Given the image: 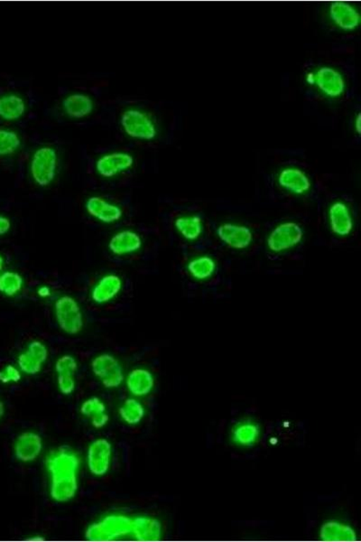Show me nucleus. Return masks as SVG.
I'll list each match as a JSON object with an SVG mask.
<instances>
[{"instance_id": "473e14b6", "label": "nucleus", "mask_w": 361, "mask_h": 542, "mask_svg": "<svg viewBox=\"0 0 361 542\" xmlns=\"http://www.w3.org/2000/svg\"><path fill=\"white\" fill-rule=\"evenodd\" d=\"M74 374L73 373H58V385L61 392L63 395H69L75 389V380H74Z\"/></svg>"}, {"instance_id": "58836bf2", "label": "nucleus", "mask_w": 361, "mask_h": 542, "mask_svg": "<svg viewBox=\"0 0 361 542\" xmlns=\"http://www.w3.org/2000/svg\"><path fill=\"white\" fill-rule=\"evenodd\" d=\"M4 413H5L4 404H3V402L0 401V418L3 417V415H4Z\"/></svg>"}, {"instance_id": "f704fd0d", "label": "nucleus", "mask_w": 361, "mask_h": 542, "mask_svg": "<svg viewBox=\"0 0 361 542\" xmlns=\"http://www.w3.org/2000/svg\"><path fill=\"white\" fill-rule=\"evenodd\" d=\"M27 351L32 356L37 358L42 363L47 361L48 357V350L44 344L39 341H33L28 344Z\"/></svg>"}, {"instance_id": "a211bd4d", "label": "nucleus", "mask_w": 361, "mask_h": 542, "mask_svg": "<svg viewBox=\"0 0 361 542\" xmlns=\"http://www.w3.org/2000/svg\"><path fill=\"white\" fill-rule=\"evenodd\" d=\"M122 282L116 275L103 277L92 291V299L97 304H104L111 301L121 292Z\"/></svg>"}, {"instance_id": "2eb2a0df", "label": "nucleus", "mask_w": 361, "mask_h": 542, "mask_svg": "<svg viewBox=\"0 0 361 542\" xmlns=\"http://www.w3.org/2000/svg\"><path fill=\"white\" fill-rule=\"evenodd\" d=\"M131 534H133L137 541H158L162 535V526L157 519L140 516L132 519Z\"/></svg>"}, {"instance_id": "2f4dec72", "label": "nucleus", "mask_w": 361, "mask_h": 542, "mask_svg": "<svg viewBox=\"0 0 361 542\" xmlns=\"http://www.w3.org/2000/svg\"><path fill=\"white\" fill-rule=\"evenodd\" d=\"M123 380V371H122L121 364L118 363L107 375L103 377L102 383L106 388H116V387L121 385Z\"/></svg>"}, {"instance_id": "7ed1b4c3", "label": "nucleus", "mask_w": 361, "mask_h": 542, "mask_svg": "<svg viewBox=\"0 0 361 542\" xmlns=\"http://www.w3.org/2000/svg\"><path fill=\"white\" fill-rule=\"evenodd\" d=\"M58 325L68 335H77L82 330L85 321L80 306L70 296L58 299L54 305Z\"/></svg>"}, {"instance_id": "9d476101", "label": "nucleus", "mask_w": 361, "mask_h": 542, "mask_svg": "<svg viewBox=\"0 0 361 542\" xmlns=\"http://www.w3.org/2000/svg\"><path fill=\"white\" fill-rule=\"evenodd\" d=\"M43 441L39 435L25 432L18 438L15 444V454L22 462H31L39 456Z\"/></svg>"}, {"instance_id": "f8f14e48", "label": "nucleus", "mask_w": 361, "mask_h": 542, "mask_svg": "<svg viewBox=\"0 0 361 542\" xmlns=\"http://www.w3.org/2000/svg\"><path fill=\"white\" fill-rule=\"evenodd\" d=\"M134 163V158L126 153H112L99 158L97 161L96 169L99 175L112 177L119 172L130 169Z\"/></svg>"}, {"instance_id": "6ab92c4d", "label": "nucleus", "mask_w": 361, "mask_h": 542, "mask_svg": "<svg viewBox=\"0 0 361 542\" xmlns=\"http://www.w3.org/2000/svg\"><path fill=\"white\" fill-rule=\"evenodd\" d=\"M320 537L325 541H357V535L353 528L337 522H325L322 526Z\"/></svg>"}, {"instance_id": "aec40b11", "label": "nucleus", "mask_w": 361, "mask_h": 542, "mask_svg": "<svg viewBox=\"0 0 361 542\" xmlns=\"http://www.w3.org/2000/svg\"><path fill=\"white\" fill-rule=\"evenodd\" d=\"M154 377L148 371L135 369L128 377L127 385L132 395L144 396L148 395L154 387Z\"/></svg>"}, {"instance_id": "4be33fe9", "label": "nucleus", "mask_w": 361, "mask_h": 542, "mask_svg": "<svg viewBox=\"0 0 361 542\" xmlns=\"http://www.w3.org/2000/svg\"><path fill=\"white\" fill-rule=\"evenodd\" d=\"M105 411L106 406L104 403L102 402L101 399L97 398V397L87 399L82 405V408H80L82 414L92 418V425L96 428L104 427L108 423L109 418Z\"/></svg>"}, {"instance_id": "a878e982", "label": "nucleus", "mask_w": 361, "mask_h": 542, "mask_svg": "<svg viewBox=\"0 0 361 542\" xmlns=\"http://www.w3.org/2000/svg\"><path fill=\"white\" fill-rule=\"evenodd\" d=\"M119 414L128 424H138L145 416L144 406L134 399H128L119 409Z\"/></svg>"}, {"instance_id": "9b49d317", "label": "nucleus", "mask_w": 361, "mask_h": 542, "mask_svg": "<svg viewBox=\"0 0 361 542\" xmlns=\"http://www.w3.org/2000/svg\"><path fill=\"white\" fill-rule=\"evenodd\" d=\"M330 18L343 30H353L359 27L360 21V12L353 5L343 2H334L330 6Z\"/></svg>"}, {"instance_id": "cd10ccee", "label": "nucleus", "mask_w": 361, "mask_h": 542, "mask_svg": "<svg viewBox=\"0 0 361 542\" xmlns=\"http://www.w3.org/2000/svg\"><path fill=\"white\" fill-rule=\"evenodd\" d=\"M23 287V277L14 271H6L0 275V292L6 296L17 295Z\"/></svg>"}, {"instance_id": "72a5a7b5", "label": "nucleus", "mask_w": 361, "mask_h": 542, "mask_svg": "<svg viewBox=\"0 0 361 542\" xmlns=\"http://www.w3.org/2000/svg\"><path fill=\"white\" fill-rule=\"evenodd\" d=\"M77 368V361L73 356H63L56 361V371L57 373H75Z\"/></svg>"}, {"instance_id": "ea45409f", "label": "nucleus", "mask_w": 361, "mask_h": 542, "mask_svg": "<svg viewBox=\"0 0 361 542\" xmlns=\"http://www.w3.org/2000/svg\"><path fill=\"white\" fill-rule=\"evenodd\" d=\"M3 266H4V259H3L1 256H0V274H1Z\"/></svg>"}, {"instance_id": "423d86ee", "label": "nucleus", "mask_w": 361, "mask_h": 542, "mask_svg": "<svg viewBox=\"0 0 361 542\" xmlns=\"http://www.w3.org/2000/svg\"><path fill=\"white\" fill-rule=\"evenodd\" d=\"M122 127L126 133L140 140H153L157 135L156 126L144 112L137 109L126 112L121 118Z\"/></svg>"}, {"instance_id": "bb28decb", "label": "nucleus", "mask_w": 361, "mask_h": 542, "mask_svg": "<svg viewBox=\"0 0 361 542\" xmlns=\"http://www.w3.org/2000/svg\"><path fill=\"white\" fill-rule=\"evenodd\" d=\"M259 435V429L256 425L250 423H243L238 425L234 429L232 437L234 442L241 446H250L257 441Z\"/></svg>"}, {"instance_id": "1a4fd4ad", "label": "nucleus", "mask_w": 361, "mask_h": 542, "mask_svg": "<svg viewBox=\"0 0 361 542\" xmlns=\"http://www.w3.org/2000/svg\"><path fill=\"white\" fill-rule=\"evenodd\" d=\"M217 234L225 244L231 248L243 250L246 248L253 241L252 231L246 226L233 224H224L219 226Z\"/></svg>"}, {"instance_id": "c756f323", "label": "nucleus", "mask_w": 361, "mask_h": 542, "mask_svg": "<svg viewBox=\"0 0 361 542\" xmlns=\"http://www.w3.org/2000/svg\"><path fill=\"white\" fill-rule=\"evenodd\" d=\"M20 146V140L15 132L0 131V156H6L14 153Z\"/></svg>"}, {"instance_id": "f03ea898", "label": "nucleus", "mask_w": 361, "mask_h": 542, "mask_svg": "<svg viewBox=\"0 0 361 542\" xmlns=\"http://www.w3.org/2000/svg\"><path fill=\"white\" fill-rule=\"evenodd\" d=\"M132 534V519L124 515H111L90 525L85 532L87 540L111 541Z\"/></svg>"}, {"instance_id": "39448f33", "label": "nucleus", "mask_w": 361, "mask_h": 542, "mask_svg": "<svg viewBox=\"0 0 361 542\" xmlns=\"http://www.w3.org/2000/svg\"><path fill=\"white\" fill-rule=\"evenodd\" d=\"M304 237V231L296 222H288L277 226L267 238V244L271 251L279 253L296 246Z\"/></svg>"}, {"instance_id": "0eeeda50", "label": "nucleus", "mask_w": 361, "mask_h": 542, "mask_svg": "<svg viewBox=\"0 0 361 542\" xmlns=\"http://www.w3.org/2000/svg\"><path fill=\"white\" fill-rule=\"evenodd\" d=\"M309 82L317 87L324 95L331 98L343 95L345 82L341 74L330 67H322L308 76Z\"/></svg>"}, {"instance_id": "e433bc0d", "label": "nucleus", "mask_w": 361, "mask_h": 542, "mask_svg": "<svg viewBox=\"0 0 361 542\" xmlns=\"http://www.w3.org/2000/svg\"><path fill=\"white\" fill-rule=\"evenodd\" d=\"M11 228V222L9 221V219L5 217V216L0 215V236L8 234Z\"/></svg>"}, {"instance_id": "c85d7f7f", "label": "nucleus", "mask_w": 361, "mask_h": 542, "mask_svg": "<svg viewBox=\"0 0 361 542\" xmlns=\"http://www.w3.org/2000/svg\"><path fill=\"white\" fill-rule=\"evenodd\" d=\"M118 363V360L114 356H111V354H102V356L96 357L92 361V372L94 373L96 376L102 379L103 377L107 375L111 371L114 369Z\"/></svg>"}, {"instance_id": "6e6552de", "label": "nucleus", "mask_w": 361, "mask_h": 542, "mask_svg": "<svg viewBox=\"0 0 361 542\" xmlns=\"http://www.w3.org/2000/svg\"><path fill=\"white\" fill-rule=\"evenodd\" d=\"M111 445L104 438L93 442L88 450V466L94 476H102L108 473L111 462Z\"/></svg>"}, {"instance_id": "4468645a", "label": "nucleus", "mask_w": 361, "mask_h": 542, "mask_svg": "<svg viewBox=\"0 0 361 542\" xmlns=\"http://www.w3.org/2000/svg\"><path fill=\"white\" fill-rule=\"evenodd\" d=\"M331 230L340 236H347L353 231V220L349 208L341 202L334 203L329 212Z\"/></svg>"}, {"instance_id": "c9c22d12", "label": "nucleus", "mask_w": 361, "mask_h": 542, "mask_svg": "<svg viewBox=\"0 0 361 542\" xmlns=\"http://www.w3.org/2000/svg\"><path fill=\"white\" fill-rule=\"evenodd\" d=\"M21 379V374L17 368L8 366L0 371V382L3 383H18Z\"/></svg>"}, {"instance_id": "dca6fc26", "label": "nucleus", "mask_w": 361, "mask_h": 542, "mask_svg": "<svg viewBox=\"0 0 361 542\" xmlns=\"http://www.w3.org/2000/svg\"><path fill=\"white\" fill-rule=\"evenodd\" d=\"M141 246L142 240L140 235L130 230L118 232L109 243V248L111 253L119 256L133 253L140 250Z\"/></svg>"}, {"instance_id": "412c9836", "label": "nucleus", "mask_w": 361, "mask_h": 542, "mask_svg": "<svg viewBox=\"0 0 361 542\" xmlns=\"http://www.w3.org/2000/svg\"><path fill=\"white\" fill-rule=\"evenodd\" d=\"M63 109L70 117L80 119L89 115L93 109L90 97L83 95L68 96L63 101Z\"/></svg>"}, {"instance_id": "4c0bfd02", "label": "nucleus", "mask_w": 361, "mask_h": 542, "mask_svg": "<svg viewBox=\"0 0 361 542\" xmlns=\"http://www.w3.org/2000/svg\"><path fill=\"white\" fill-rule=\"evenodd\" d=\"M356 128L357 133H360V114L357 115Z\"/></svg>"}, {"instance_id": "f3484780", "label": "nucleus", "mask_w": 361, "mask_h": 542, "mask_svg": "<svg viewBox=\"0 0 361 542\" xmlns=\"http://www.w3.org/2000/svg\"><path fill=\"white\" fill-rule=\"evenodd\" d=\"M279 185L288 191L302 195L311 187V181L302 170L296 169H283L279 176Z\"/></svg>"}, {"instance_id": "7c9ffc66", "label": "nucleus", "mask_w": 361, "mask_h": 542, "mask_svg": "<svg viewBox=\"0 0 361 542\" xmlns=\"http://www.w3.org/2000/svg\"><path fill=\"white\" fill-rule=\"evenodd\" d=\"M18 363L23 372L35 375L40 372L42 363L37 358L32 356L28 351H25L18 356Z\"/></svg>"}, {"instance_id": "393cba45", "label": "nucleus", "mask_w": 361, "mask_h": 542, "mask_svg": "<svg viewBox=\"0 0 361 542\" xmlns=\"http://www.w3.org/2000/svg\"><path fill=\"white\" fill-rule=\"evenodd\" d=\"M187 269L196 279H206L214 275L216 263L212 258L202 256L190 261Z\"/></svg>"}, {"instance_id": "f257e3e1", "label": "nucleus", "mask_w": 361, "mask_h": 542, "mask_svg": "<svg viewBox=\"0 0 361 542\" xmlns=\"http://www.w3.org/2000/svg\"><path fill=\"white\" fill-rule=\"evenodd\" d=\"M80 460L69 447L51 451L47 457V466L51 477V496L58 502L72 500L78 489L77 471Z\"/></svg>"}, {"instance_id": "5701e85b", "label": "nucleus", "mask_w": 361, "mask_h": 542, "mask_svg": "<svg viewBox=\"0 0 361 542\" xmlns=\"http://www.w3.org/2000/svg\"><path fill=\"white\" fill-rule=\"evenodd\" d=\"M25 111L24 101L17 95H8L0 98V118L14 121L21 117Z\"/></svg>"}, {"instance_id": "20e7f679", "label": "nucleus", "mask_w": 361, "mask_h": 542, "mask_svg": "<svg viewBox=\"0 0 361 542\" xmlns=\"http://www.w3.org/2000/svg\"><path fill=\"white\" fill-rule=\"evenodd\" d=\"M57 155L51 147H42L35 153L31 162V174L40 186L50 185L56 176Z\"/></svg>"}, {"instance_id": "b1692460", "label": "nucleus", "mask_w": 361, "mask_h": 542, "mask_svg": "<svg viewBox=\"0 0 361 542\" xmlns=\"http://www.w3.org/2000/svg\"><path fill=\"white\" fill-rule=\"evenodd\" d=\"M175 225L180 235L190 241L199 238L203 230L202 219L199 216L180 217L176 219Z\"/></svg>"}, {"instance_id": "ddd939ff", "label": "nucleus", "mask_w": 361, "mask_h": 542, "mask_svg": "<svg viewBox=\"0 0 361 542\" xmlns=\"http://www.w3.org/2000/svg\"><path fill=\"white\" fill-rule=\"evenodd\" d=\"M86 210L90 215L98 219V220L104 222V224H112L118 222L122 217V210L118 206L112 205V203L105 201L101 198H90L86 203Z\"/></svg>"}]
</instances>
